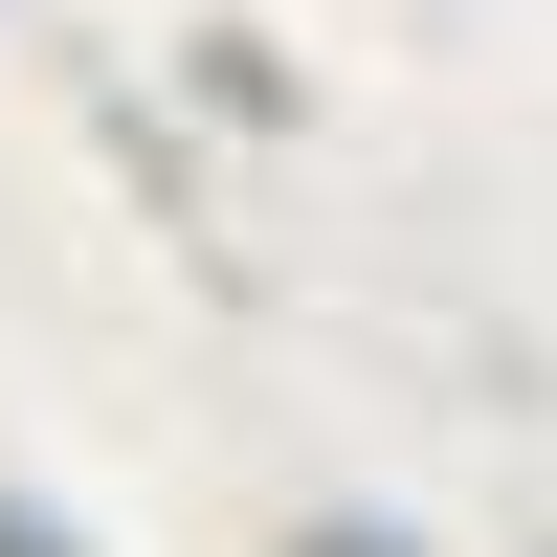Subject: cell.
Returning a JSON list of instances; mask_svg holds the SVG:
<instances>
[{
	"instance_id": "6da1fadb",
	"label": "cell",
	"mask_w": 557,
	"mask_h": 557,
	"mask_svg": "<svg viewBox=\"0 0 557 557\" xmlns=\"http://www.w3.org/2000/svg\"><path fill=\"white\" fill-rule=\"evenodd\" d=\"M290 557H424V535H290Z\"/></svg>"
},
{
	"instance_id": "7a4b0ae2",
	"label": "cell",
	"mask_w": 557,
	"mask_h": 557,
	"mask_svg": "<svg viewBox=\"0 0 557 557\" xmlns=\"http://www.w3.org/2000/svg\"><path fill=\"white\" fill-rule=\"evenodd\" d=\"M0 557H67V535H45V513H0Z\"/></svg>"
}]
</instances>
